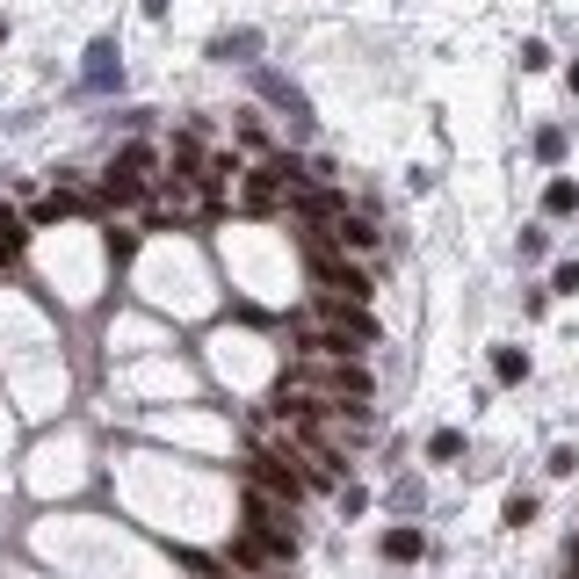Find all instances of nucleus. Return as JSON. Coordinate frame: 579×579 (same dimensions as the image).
Wrapping results in <instances>:
<instances>
[{
	"label": "nucleus",
	"mask_w": 579,
	"mask_h": 579,
	"mask_svg": "<svg viewBox=\"0 0 579 579\" xmlns=\"http://www.w3.org/2000/svg\"><path fill=\"white\" fill-rule=\"evenodd\" d=\"M290 196H304V174H297L290 160H268V167L247 174V203H254V210H276V203H290Z\"/></svg>",
	"instance_id": "1"
},
{
	"label": "nucleus",
	"mask_w": 579,
	"mask_h": 579,
	"mask_svg": "<svg viewBox=\"0 0 579 579\" xmlns=\"http://www.w3.org/2000/svg\"><path fill=\"white\" fill-rule=\"evenodd\" d=\"M319 290H326V304H370V268L333 261V254L319 247Z\"/></svg>",
	"instance_id": "2"
},
{
	"label": "nucleus",
	"mask_w": 579,
	"mask_h": 579,
	"mask_svg": "<svg viewBox=\"0 0 579 579\" xmlns=\"http://www.w3.org/2000/svg\"><path fill=\"white\" fill-rule=\"evenodd\" d=\"M319 247L326 254H377V232H370V218H333V225H319Z\"/></svg>",
	"instance_id": "3"
},
{
	"label": "nucleus",
	"mask_w": 579,
	"mask_h": 579,
	"mask_svg": "<svg viewBox=\"0 0 579 579\" xmlns=\"http://www.w3.org/2000/svg\"><path fill=\"white\" fill-rule=\"evenodd\" d=\"M377 551H384L391 565H413L420 551H428V536H420V529H384V543H377Z\"/></svg>",
	"instance_id": "4"
},
{
	"label": "nucleus",
	"mask_w": 579,
	"mask_h": 579,
	"mask_svg": "<svg viewBox=\"0 0 579 579\" xmlns=\"http://www.w3.org/2000/svg\"><path fill=\"white\" fill-rule=\"evenodd\" d=\"M572 210H579V181H572V174H558L551 189H543V218H572Z\"/></svg>",
	"instance_id": "5"
},
{
	"label": "nucleus",
	"mask_w": 579,
	"mask_h": 579,
	"mask_svg": "<svg viewBox=\"0 0 579 579\" xmlns=\"http://www.w3.org/2000/svg\"><path fill=\"white\" fill-rule=\"evenodd\" d=\"M493 377H500V384H522V377H529V355H522V348H493Z\"/></svg>",
	"instance_id": "6"
},
{
	"label": "nucleus",
	"mask_w": 579,
	"mask_h": 579,
	"mask_svg": "<svg viewBox=\"0 0 579 579\" xmlns=\"http://www.w3.org/2000/svg\"><path fill=\"white\" fill-rule=\"evenodd\" d=\"M138 196H145L138 174H109V181H102V203H138Z\"/></svg>",
	"instance_id": "7"
},
{
	"label": "nucleus",
	"mask_w": 579,
	"mask_h": 579,
	"mask_svg": "<svg viewBox=\"0 0 579 579\" xmlns=\"http://www.w3.org/2000/svg\"><path fill=\"white\" fill-rule=\"evenodd\" d=\"M152 167H160L152 145H124V160H116V174H138V181H152Z\"/></svg>",
	"instance_id": "8"
},
{
	"label": "nucleus",
	"mask_w": 579,
	"mask_h": 579,
	"mask_svg": "<svg viewBox=\"0 0 579 579\" xmlns=\"http://www.w3.org/2000/svg\"><path fill=\"white\" fill-rule=\"evenodd\" d=\"M456 449H464V435H456V428H442V435L428 442V456H435V464H449V456H456Z\"/></svg>",
	"instance_id": "9"
},
{
	"label": "nucleus",
	"mask_w": 579,
	"mask_h": 579,
	"mask_svg": "<svg viewBox=\"0 0 579 579\" xmlns=\"http://www.w3.org/2000/svg\"><path fill=\"white\" fill-rule=\"evenodd\" d=\"M522 522H536V500L514 493V500H507V529H522Z\"/></svg>",
	"instance_id": "10"
},
{
	"label": "nucleus",
	"mask_w": 579,
	"mask_h": 579,
	"mask_svg": "<svg viewBox=\"0 0 579 579\" xmlns=\"http://www.w3.org/2000/svg\"><path fill=\"white\" fill-rule=\"evenodd\" d=\"M551 290H565V297H579V261H565L558 276H551Z\"/></svg>",
	"instance_id": "11"
},
{
	"label": "nucleus",
	"mask_w": 579,
	"mask_h": 579,
	"mask_svg": "<svg viewBox=\"0 0 579 579\" xmlns=\"http://www.w3.org/2000/svg\"><path fill=\"white\" fill-rule=\"evenodd\" d=\"M565 565H572V579H579V536H572V551H565Z\"/></svg>",
	"instance_id": "12"
},
{
	"label": "nucleus",
	"mask_w": 579,
	"mask_h": 579,
	"mask_svg": "<svg viewBox=\"0 0 579 579\" xmlns=\"http://www.w3.org/2000/svg\"><path fill=\"white\" fill-rule=\"evenodd\" d=\"M572 87H579V66H572Z\"/></svg>",
	"instance_id": "13"
},
{
	"label": "nucleus",
	"mask_w": 579,
	"mask_h": 579,
	"mask_svg": "<svg viewBox=\"0 0 579 579\" xmlns=\"http://www.w3.org/2000/svg\"><path fill=\"white\" fill-rule=\"evenodd\" d=\"M0 37H8V22H0Z\"/></svg>",
	"instance_id": "14"
}]
</instances>
